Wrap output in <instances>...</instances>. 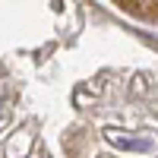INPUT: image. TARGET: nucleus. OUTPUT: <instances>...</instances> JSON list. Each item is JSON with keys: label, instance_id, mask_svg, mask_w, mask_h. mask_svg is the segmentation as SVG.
<instances>
[{"label": "nucleus", "instance_id": "f257e3e1", "mask_svg": "<svg viewBox=\"0 0 158 158\" xmlns=\"http://www.w3.org/2000/svg\"><path fill=\"white\" fill-rule=\"evenodd\" d=\"M114 146H120V149H133V152H142V149H149V142H142V139H120V136H108Z\"/></svg>", "mask_w": 158, "mask_h": 158}]
</instances>
